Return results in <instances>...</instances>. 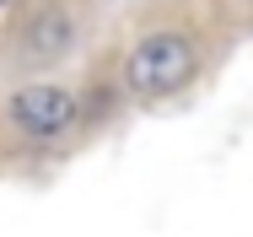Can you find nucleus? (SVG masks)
Returning <instances> with one entry per match:
<instances>
[{"label": "nucleus", "instance_id": "7ed1b4c3", "mask_svg": "<svg viewBox=\"0 0 253 237\" xmlns=\"http://www.w3.org/2000/svg\"><path fill=\"white\" fill-rule=\"evenodd\" d=\"M0 5H5V0H0Z\"/></svg>", "mask_w": 253, "mask_h": 237}, {"label": "nucleus", "instance_id": "f257e3e1", "mask_svg": "<svg viewBox=\"0 0 253 237\" xmlns=\"http://www.w3.org/2000/svg\"><path fill=\"white\" fill-rule=\"evenodd\" d=\"M189 76H194V44L183 33H151L124 59V81H129V92H140V97H167V92H178Z\"/></svg>", "mask_w": 253, "mask_h": 237}, {"label": "nucleus", "instance_id": "f03ea898", "mask_svg": "<svg viewBox=\"0 0 253 237\" xmlns=\"http://www.w3.org/2000/svg\"><path fill=\"white\" fill-rule=\"evenodd\" d=\"M76 97L59 92V87H22V92L11 97V119L27 130V135H59V130H70L76 124Z\"/></svg>", "mask_w": 253, "mask_h": 237}]
</instances>
